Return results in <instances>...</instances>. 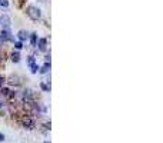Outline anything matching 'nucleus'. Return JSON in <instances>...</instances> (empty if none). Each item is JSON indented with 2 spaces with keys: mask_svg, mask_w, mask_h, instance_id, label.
Listing matches in <instances>:
<instances>
[{
  "mask_svg": "<svg viewBox=\"0 0 163 143\" xmlns=\"http://www.w3.org/2000/svg\"><path fill=\"white\" fill-rule=\"evenodd\" d=\"M33 99H34V96H33L32 90L27 89V90H25V92H23V102H25V103H32Z\"/></svg>",
  "mask_w": 163,
  "mask_h": 143,
  "instance_id": "7ed1b4c3",
  "label": "nucleus"
},
{
  "mask_svg": "<svg viewBox=\"0 0 163 143\" xmlns=\"http://www.w3.org/2000/svg\"><path fill=\"white\" fill-rule=\"evenodd\" d=\"M26 13H27V16L30 17L32 20H37V19H40V10H39L36 6H29V7L26 9Z\"/></svg>",
  "mask_w": 163,
  "mask_h": 143,
  "instance_id": "f257e3e1",
  "label": "nucleus"
},
{
  "mask_svg": "<svg viewBox=\"0 0 163 143\" xmlns=\"http://www.w3.org/2000/svg\"><path fill=\"white\" fill-rule=\"evenodd\" d=\"M17 36H19L20 42H25L26 39L29 37V33H27V32H25V30H20V32H19V35H17Z\"/></svg>",
  "mask_w": 163,
  "mask_h": 143,
  "instance_id": "1a4fd4ad",
  "label": "nucleus"
},
{
  "mask_svg": "<svg viewBox=\"0 0 163 143\" xmlns=\"http://www.w3.org/2000/svg\"><path fill=\"white\" fill-rule=\"evenodd\" d=\"M40 87H42V90H43V92H50V83H44V82H42Z\"/></svg>",
  "mask_w": 163,
  "mask_h": 143,
  "instance_id": "f8f14e48",
  "label": "nucleus"
},
{
  "mask_svg": "<svg viewBox=\"0 0 163 143\" xmlns=\"http://www.w3.org/2000/svg\"><path fill=\"white\" fill-rule=\"evenodd\" d=\"M27 63H29V66H30V72H32L33 75H34V73H37V70H39V66H37V63H36L34 57H33V56L27 57Z\"/></svg>",
  "mask_w": 163,
  "mask_h": 143,
  "instance_id": "f03ea898",
  "label": "nucleus"
},
{
  "mask_svg": "<svg viewBox=\"0 0 163 143\" xmlns=\"http://www.w3.org/2000/svg\"><path fill=\"white\" fill-rule=\"evenodd\" d=\"M7 82L10 84H14V86H19V84H20V80H19V77H17V76H10Z\"/></svg>",
  "mask_w": 163,
  "mask_h": 143,
  "instance_id": "6e6552de",
  "label": "nucleus"
},
{
  "mask_svg": "<svg viewBox=\"0 0 163 143\" xmlns=\"http://www.w3.org/2000/svg\"><path fill=\"white\" fill-rule=\"evenodd\" d=\"M14 47H16L17 50H20V49L23 47V43H22V42H16V43H14Z\"/></svg>",
  "mask_w": 163,
  "mask_h": 143,
  "instance_id": "2eb2a0df",
  "label": "nucleus"
},
{
  "mask_svg": "<svg viewBox=\"0 0 163 143\" xmlns=\"http://www.w3.org/2000/svg\"><path fill=\"white\" fill-rule=\"evenodd\" d=\"M0 6H2V7H7L9 2H7V0H0Z\"/></svg>",
  "mask_w": 163,
  "mask_h": 143,
  "instance_id": "dca6fc26",
  "label": "nucleus"
},
{
  "mask_svg": "<svg viewBox=\"0 0 163 143\" xmlns=\"http://www.w3.org/2000/svg\"><path fill=\"white\" fill-rule=\"evenodd\" d=\"M4 140V135H2V133H0V142H3Z\"/></svg>",
  "mask_w": 163,
  "mask_h": 143,
  "instance_id": "a211bd4d",
  "label": "nucleus"
},
{
  "mask_svg": "<svg viewBox=\"0 0 163 143\" xmlns=\"http://www.w3.org/2000/svg\"><path fill=\"white\" fill-rule=\"evenodd\" d=\"M44 143H50V142H44Z\"/></svg>",
  "mask_w": 163,
  "mask_h": 143,
  "instance_id": "aec40b11",
  "label": "nucleus"
},
{
  "mask_svg": "<svg viewBox=\"0 0 163 143\" xmlns=\"http://www.w3.org/2000/svg\"><path fill=\"white\" fill-rule=\"evenodd\" d=\"M9 93H10V89H6V87H0V95H2V96L9 97Z\"/></svg>",
  "mask_w": 163,
  "mask_h": 143,
  "instance_id": "4468645a",
  "label": "nucleus"
},
{
  "mask_svg": "<svg viewBox=\"0 0 163 143\" xmlns=\"http://www.w3.org/2000/svg\"><path fill=\"white\" fill-rule=\"evenodd\" d=\"M3 83H4V77L0 76V87H3Z\"/></svg>",
  "mask_w": 163,
  "mask_h": 143,
  "instance_id": "f3484780",
  "label": "nucleus"
},
{
  "mask_svg": "<svg viewBox=\"0 0 163 143\" xmlns=\"http://www.w3.org/2000/svg\"><path fill=\"white\" fill-rule=\"evenodd\" d=\"M0 39H2L3 42L13 40V39H11V35H10V32H9V29H3L2 32H0Z\"/></svg>",
  "mask_w": 163,
  "mask_h": 143,
  "instance_id": "39448f33",
  "label": "nucleus"
},
{
  "mask_svg": "<svg viewBox=\"0 0 163 143\" xmlns=\"http://www.w3.org/2000/svg\"><path fill=\"white\" fill-rule=\"evenodd\" d=\"M11 60H13L14 63H19V62H20V54H19V52H13V53H11Z\"/></svg>",
  "mask_w": 163,
  "mask_h": 143,
  "instance_id": "9d476101",
  "label": "nucleus"
},
{
  "mask_svg": "<svg viewBox=\"0 0 163 143\" xmlns=\"http://www.w3.org/2000/svg\"><path fill=\"white\" fill-rule=\"evenodd\" d=\"M2 106H3V103H2V102H0V109H2Z\"/></svg>",
  "mask_w": 163,
  "mask_h": 143,
  "instance_id": "6ab92c4d",
  "label": "nucleus"
},
{
  "mask_svg": "<svg viewBox=\"0 0 163 143\" xmlns=\"http://www.w3.org/2000/svg\"><path fill=\"white\" fill-rule=\"evenodd\" d=\"M30 43H32V46H37V35H30Z\"/></svg>",
  "mask_w": 163,
  "mask_h": 143,
  "instance_id": "9b49d317",
  "label": "nucleus"
},
{
  "mask_svg": "<svg viewBox=\"0 0 163 143\" xmlns=\"http://www.w3.org/2000/svg\"><path fill=\"white\" fill-rule=\"evenodd\" d=\"M0 26H3L4 29H7V27L10 26V17H9L7 14L0 16Z\"/></svg>",
  "mask_w": 163,
  "mask_h": 143,
  "instance_id": "423d86ee",
  "label": "nucleus"
},
{
  "mask_svg": "<svg viewBox=\"0 0 163 143\" xmlns=\"http://www.w3.org/2000/svg\"><path fill=\"white\" fill-rule=\"evenodd\" d=\"M22 124H23V127H27V129H33L34 127V120L32 119V117H25V119L22 120Z\"/></svg>",
  "mask_w": 163,
  "mask_h": 143,
  "instance_id": "20e7f679",
  "label": "nucleus"
},
{
  "mask_svg": "<svg viewBox=\"0 0 163 143\" xmlns=\"http://www.w3.org/2000/svg\"><path fill=\"white\" fill-rule=\"evenodd\" d=\"M39 50L40 52H46L47 50V40L46 39H40V40H39Z\"/></svg>",
  "mask_w": 163,
  "mask_h": 143,
  "instance_id": "0eeeda50",
  "label": "nucleus"
},
{
  "mask_svg": "<svg viewBox=\"0 0 163 143\" xmlns=\"http://www.w3.org/2000/svg\"><path fill=\"white\" fill-rule=\"evenodd\" d=\"M49 70H50V63H47V62H46V63H44V66H43V67H42V69H40V73H43V75H46V73L49 72Z\"/></svg>",
  "mask_w": 163,
  "mask_h": 143,
  "instance_id": "ddd939ff",
  "label": "nucleus"
}]
</instances>
